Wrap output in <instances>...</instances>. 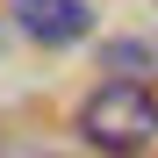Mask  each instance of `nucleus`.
Masks as SVG:
<instances>
[{"instance_id":"2","label":"nucleus","mask_w":158,"mask_h":158,"mask_svg":"<svg viewBox=\"0 0 158 158\" xmlns=\"http://www.w3.org/2000/svg\"><path fill=\"white\" fill-rule=\"evenodd\" d=\"M15 22H22V36H36V43H79L94 29L86 0H15Z\"/></svg>"},{"instance_id":"3","label":"nucleus","mask_w":158,"mask_h":158,"mask_svg":"<svg viewBox=\"0 0 158 158\" xmlns=\"http://www.w3.org/2000/svg\"><path fill=\"white\" fill-rule=\"evenodd\" d=\"M137 65H158V43H108V72H137Z\"/></svg>"},{"instance_id":"1","label":"nucleus","mask_w":158,"mask_h":158,"mask_svg":"<svg viewBox=\"0 0 158 158\" xmlns=\"http://www.w3.org/2000/svg\"><path fill=\"white\" fill-rule=\"evenodd\" d=\"M79 137L108 158H137L151 137H158V94L144 79H108L79 101Z\"/></svg>"}]
</instances>
